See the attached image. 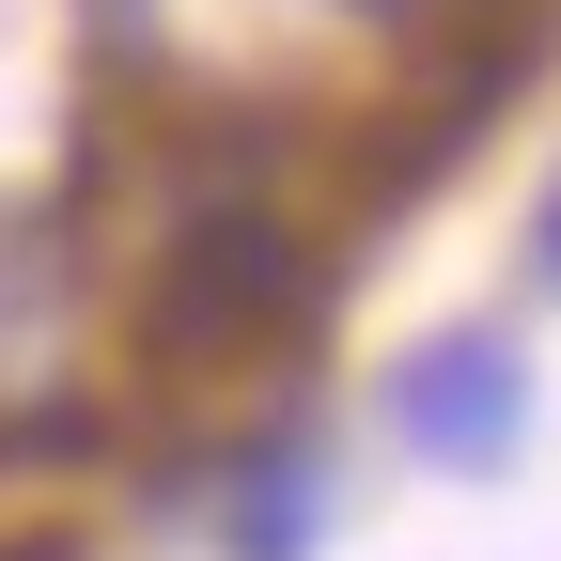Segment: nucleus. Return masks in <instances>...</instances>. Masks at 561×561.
I'll return each instance as SVG.
<instances>
[{
	"instance_id": "2",
	"label": "nucleus",
	"mask_w": 561,
	"mask_h": 561,
	"mask_svg": "<svg viewBox=\"0 0 561 561\" xmlns=\"http://www.w3.org/2000/svg\"><path fill=\"white\" fill-rule=\"evenodd\" d=\"M219 561H328V437H250L219 468Z\"/></svg>"
},
{
	"instance_id": "1",
	"label": "nucleus",
	"mask_w": 561,
	"mask_h": 561,
	"mask_svg": "<svg viewBox=\"0 0 561 561\" xmlns=\"http://www.w3.org/2000/svg\"><path fill=\"white\" fill-rule=\"evenodd\" d=\"M375 421H390L405 468H437V483H500V468L530 453V359H515L500 328H437V343H405V359H390Z\"/></svg>"
},
{
	"instance_id": "4",
	"label": "nucleus",
	"mask_w": 561,
	"mask_h": 561,
	"mask_svg": "<svg viewBox=\"0 0 561 561\" xmlns=\"http://www.w3.org/2000/svg\"><path fill=\"white\" fill-rule=\"evenodd\" d=\"M16 561H62V546H16Z\"/></svg>"
},
{
	"instance_id": "3",
	"label": "nucleus",
	"mask_w": 561,
	"mask_h": 561,
	"mask_svg": "<svg viewBox=\"0 0 561 561\" xmlns=\"http://www.w3.org/2000/svg\"><path fill=\"white\" fill-rule=\"evenodd\" d=\"M530 280H546V297H561V187L530 203Z\"/></svg>"
}]
</instances>
